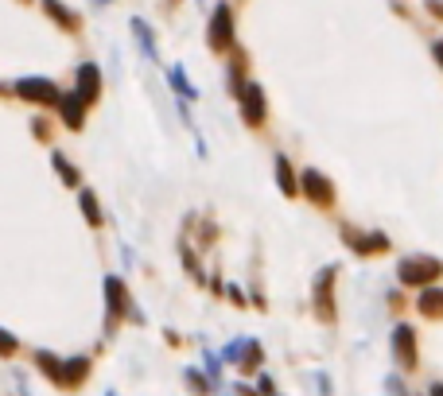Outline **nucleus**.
Listing matches in <instances>:
<instances>
[{
    "instance_id": "20e7f679",
    "label": "nucleus",
    "mask_w": 443,
    "mask_h": 396,
    "mask_svg": "<svg viewBox=\"0 0 443 396\" xmlns=\"http://www.w3.org/2000/svg\"><path fill=\"white\" fill-rule=\"evenodd\" d=\"M237 97H242V117H245V125H260V121H265V90H260L257 82H245Z\"/></svg>"
},
{
    "instance_id": "9d476101",
    "label": "nucleus",
    "mask_w": 443,
    "mask_h": 396,
    "mask_svg": "<svg viewBox=\"0 0 443 396\" xmlns=\"http://www.w3.org/2000/svg\"><path fill=\"white\" fill-rule=\"evenodd\" d=\"M346 245H350V249H358V253H381V249H389V241H385L381 233H373V237H362V233H350V229H346Z\"/></svg>"
},
{
    "instance_id": "9b49d317",
    "label": "nucleus",
    "mask_w": 443,
    "mask_h": 396,
    "mask_svg": "<svg viewBox=\"0 0 443 396\" xmlns=\"http://www.w3.org/2000/svg\"><path fill=\"white\" fill-rule=\"evenodd\" d=\"M59 109H62V121H67L70 128L82 125V113H86V102L78 97V93H70V97H59Z\"/></svg>"
},
{
    "instance_id": "dca6fc26",
    "label": "nucleus",
    "mask_w": 443,
    "mask_h": 396,
    "mask_svg": "<svg viewBox=\"0 0 443 396\" xmlns=\"http://www.w3.org/2000/svg\"><path fill=\"white\" fill-rule=\"evenodd\" d=\"M82 210H86V218H90L93 226H98V221H101V214H98V203H93V194H90V191L82 194Z\"/></svg>"
},
{
    "instance_id": "aec40b11",
    "label": "nucleus",
    "mask_w": 443,
    "mask_h": 396,
    "mask_svg": "<svg viewBox=\"0 0 443 396\" xmlns=\"http://www.w3.org/2000/svg\"><path fill=\"white\" fill-rule=\"evenodd\" d=\"M257 392H260V396H276V392H272V377H260V381H257Z\"/></svg>"
},
{
    "instance_id": "423d86ee",
    "label": "nucleus",
    "mask_w": 443,
    "mask_h": 396,
    "mask_svg": "<svg viewBox=\"0 0 443 396\" xmlns=\"http://www.w3.org/2000/svg\"><path fill=\"white\" fill-rule=\"evenodd\" d=\"M20 97H27V102H35V105H59V90L51 82H43V78L20 82Z\"/></svg>"
},
{
    "instance_id": "ddd939ff",
    "label": "nucleus",
    "mask_w": 443,
    "mask_h": 396,
    "mask_svg": "<svg viewBox=\"0 0 443 396\" xmlns=\"http://www.w3.org/2000/svg\"><path fill=\"white\" fill-rule=\"evenodd\" d=\"M86 369H90V362H86V357H74V362H70V365H62V377H59V385L74 388L78 381L86 377Z\"/></svg>"
},
{
    "instance_id": "f03ea898",
    "label": "nucleus",
    "mask_w": 443,
    "mask_h": 396,
    "mask_svg": "<svg viewBox=\"0 0 443 396\" xmlns=\"http://www.w3.org/2000/svg\"><path fill=\"white\" fill-rule=\"evenodd\" d=\"M230 43H234V12H230V4H218L214 20H210V47L226 51Z\"/></svg>"
},
{
    "instance_id": "412c9836",
    "label": "nucleus",
    "mask_w": 443,
    "mask_h": 396,
    "mask_svg": "<svg viewBox=\"0 0 443 396\" xmlns=\"http://www.w3.org/2000/svg\"><path fill=\"white\" fill-rule=\"evenodd\" d=\"M435 59H439V62H443V39H439V43H435Z\"/></svg>"
},
{
    "instance_id": "f8f14e48",
    "label": "nucleus",
    "mask_w": 443,
    "mask_h": 396,
    "mask_svg": "<svg viewBox=\"0 0 443 396\" xmlns=\"http://www.w3.org/2000/svg\"><path fill=\"white\" fill-rule=\"evenodd\" d=\"M98 67H82L78 70V97H82V102H93V97H98Z\"/></svg>"
},
{
    "instance_id": "6e6552de",
    "label": "nucleus",
    "mask_w": 443,
    "mask_h": 396,
    "mask_svg": "<svg viewBox=\"0 0 443 396\" xmlns=\"http://www.w3.org/2000/svg\"><path fill=\"white\" fill-rule=\"evenodd\" d=\"M416 311L424 315V319H443V287H428V292H420Z\"/></svg>"
},
{
    "instance_id": "39448f33",
    "label": "nucleus",
    "mask_w": 443,
    "mask_h": 396,
    "mask_svg": "<svg viewBox=\"0 0 443 396\" xmlns=\"http://www.w3.org/2000/svg\"><path fill=\"white\" fill-rule=\"evenodd\" d=\"M303 191H308V198L315 206H331L335 203V186H331V179L319 175V171H303Z\"/></svg>"
},
{
    "instance_id": "f3484780",
    "label": "nucleus",
    "mask_w": 443,
    "mask_h": 396,
    "mask_svg": "<svg viewBox=\"0 0 443 396\" xmlns=\"http://www.w3.org/2000/svg\"><path fill=\"white\" fill-rule=\"evenodd\" d=\"M55 168L62 171V179H67V183H78V175H74V168H70L67 160H55Z\"/></svg>"
},
{
    "instance_id": "1a4fd4ad",
    "label": "nucleus",
    "mask_w": 443,
    "mask_h": 396,
    "mask_svg": "<svg viewBox=\"0 0 443 396\" xmlns=\"http://www.w3.org/2000/svg\"><path fill=\"white\" fill-rule=\"evenodd\" d=\"M276 183H280V191H284L288 198L300 194V183H296V171H292V163H288V156H276Z\"/></svg>"
},
{
    "instance_id": "4468645a",
    "label": "nucleus",
    "mask_w": 443,
    "mask_h": 396,
    "mask_svg": "<svg viewBox=\"0 0 443 396\" xmlns=\"http://www.w3.org/2000/svg\"><path fill=\"white\" fill-rule=\"evenodd\" d=\"M105 292H109V311L113 315L125 311V287H121V280H105Z\"/></svg>"
},
{
    "instance_id": "2eb2a0df",
    "label": "nucleus",
    "mask_w": 443,
    "mask_h": 396,
    "mask_svg": "<svg viewBox=\"0 0 443 396\" xmlns=\"http://www.w3.org/2000/svg\"><path fill=\"white\" fill-rule=\"evenodd\" d=\"M47 12H51V16H55V20H62V24H67V27H74V16H67V8H62L59 0H47Z\"/></svg>"
},
{
    "instance_id": "f257e3e1",
    "label": "nucleus",
    "mask_w": 443,
    "mask_h": 396,
    "mask_svg": "<svg viewBox=\"0 0 443 396\" xmlns=\"http://www.w3.org/2000/svg\"><path fill=\"white\" fill-rule=\"evenodd\" d=\"M397 276H401V284H409V287H424V284H432V280L443 276V261H435V257H409V261H401Z\"/></svg>"
},
{
    "instance_id": "a211bd4d",
    "label": "nucleus",
    "mask_w": 443,
    "mask_h": 396,
    "mask_svg": "<svg viewBox=\"0 0 443 396\" xmlns=\"http://www.w3.org/2000/svg\"><path fill=\"white\" fill-rule=\"evenodd\" d=\"M12 350H16V338L0 330V354H12Z\"/></svg>"
},
{
    "instance_id": "6ab92c4d",
    "label": "nucleus",
    "mask_w": 443,
    "mask_h": 396,
    "mask_svg": "<svg viewBox=\"0 0 443 396\" xmlns=\"http://www.w3.org/2000/svg\"><path fill=\"white\" fill-rule=\"evenodd\" d=\"M187 381H191V388H194V392H206V381L199 377V369H191V373H187Z\"/></svg>"
},
{
    "instance_id": "0eeeda50",
    "label": "nucleus",
    "mask_w": 443,
    "mask_h": 396,
    "mask_svg": "<svg viewBox=\"0 0 443 396\" xmlns=\"http://www.w3.org/2000/svg\"><path fill=\"white\" fill-rule=\"evenodd\" d=\"M331 284H335V268H326L323 276L315 280V307H319V319H323V322L335 319V303H331Z\"/></svg>"
},
{
    "instance_id": "4be33fe9",
    "label": "nucleus",
    "mask_w": 443,
    "mask_h": 396,
    "mask_svg": "<svg viewBox=\"0 0 443 396\" xmlns=\"http://www.w3.org/2000/svg\"><path fill=\"white\" fill-rule=\"evenodd\" d=\"M432 396H443V385H439V381H435V385H432Z\"/></svg>"
},
{
    "instance_id": "7ed1b4c3",
    "label": "nucleus",
    "mask_w": 443,
    "mask_h": 396,
    "mask_svg": "<svg viewBox=\"0 0 443 396\" xmlns=\"http://www.w3.org/2000/svg\"><path fill=\"white\" fill-rule=\"evenodd\" d=\"M393 354H397V362H401V369H416V362H420L416 330H412L409 322H401V327L393 330Z\"/></svg>"
}]
</instances>
